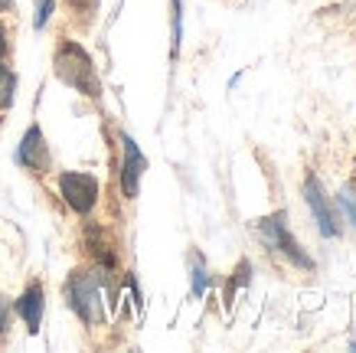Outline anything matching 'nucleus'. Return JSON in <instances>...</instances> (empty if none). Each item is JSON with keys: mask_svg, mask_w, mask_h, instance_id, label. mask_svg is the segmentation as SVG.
Segmentation results:
<instances>
[{"mask_svg": "<svg viewBox=\"0 0 356 353\" xmlns=\"http://www.w3.org/2000/svg\"><path fill=\"white\" fill-rule=\"evenodd\" d=\"M105 268H92V272H76L69 279V304L86 324H102L105 321Z\"/></svg>", "mask_w": 356, "mask_h": 353, "instance_id": "obj_2", "label": "nucleus"}, {"mask_svg": "<svg viewBox=\"0 0 356 353\" xmlns=\"http://www.w3.org/2000/svg\"><path fill=\"white\" fill-rule=\"evenodd\" d=\"M13 92H17V75L3 65V59H0V108L13 105Z\"/></svg>", "mask_w": 356, "mask_h": 353, "instance_id": "obj_9", "label": "nucleus"}, {"mask_svg": "<svg viewBox=\"0 0 356 353\" xmlns=\"http://www.w3.org/2000/svg\"><path fill=\"white\" fill-rule=\"evenodd\" d=\"M59 193H63L65 206H69L72 213L86 216V213H92L98 203V180L92 173L65 171V173H59Z\"/></svg>", "mask_w": 356, "mask_h": 353, "instance_id": "obj_4", "label": "nucleus"}, {"mask_svg": "<svg viewBox=\"0 0 356 353\" xmlns=\"http://www.w3.org/2000/svg\"><path fill=\"white\" fill-rule=\"evenodd\" d=\"M7 314H10V311L0 308V331H7Z\"/></svg>", "mask_w": 356, "mask_h": 353, "instance_id": "obj_16", "label": "nucleus"}, {"mask_svg": "<svg viewBox=\"0 0 356 353\" xmlns=\"http://www.w3.org/2000/svg\"><path fill=\"white\" fill-rule=\"evenodd\" d=\"M206 285H209V279H206V268H203V262L196 258V265H193V295H196V298L206 291Z\"/></svg>", "mask_w": 356, "mask_h": 353, "instance_id": "obj_13", "label": "nucleus"}, {"mask_svg": "<svg viewBox=\"0 0 356 353\" xmlns=\"http://www.w3.org/2000/svg\"><path fill=\"white\" fill-rule=\"evenodd\" d=\"M53 7H56V0H36V17H33V26H36V30H43L46 23H49Z\"/></svg>", "mask_w": 356, "mask_h": 353, "instance_id": "obj_11", "label": "nucleus"}, {"mask_svg": "<svg viewBox=\"0 0 356 353\" xmlns=\"http://www.w3.org/2000/svg\"><path fill=\"white\" fill-rule=\"evenodd\" d=\"M10 7V0H0V10H7Z\"/></svg>", "mask_w": 356, "mask_h": 353, "instance_id": "obj_17", "label": "nucleus"}, {"mask_svg": "<svg viewBox=\"0 0 356 353\" xmlns=\"http://www.w3.org/2000/svg\"><path fill=\"white\" fill-rule=\"evenodd\" d=\"M69 7H72L76 13H82V17H95L98 0H69Z\"/></svg>", "mask_w": 356, "mask_h": 353, "instance_id": "obj_14", "label": "nucleus"}, {"mask_svg": "<svg viewBox=\"0 0 356 353\" xmlns=\"http://www.w3.org/2000/svg\"><path fill=\"white\" fill-rule=\"evenodd\" d=\"M259 239L268 252H278V256H284L291 265L304 268V272H314V258L304 252L301 242L291 235V229H288V216L284 213H275V216H268V219H261L259 223Z\"/></svg>", "mask_w": 356, "mask_h": 353, "instance_id": "obj_3", "label": "nucleus"}, {"mask_svg": "<svg viewBox=\"0 0 356 353\" xmlns=\"http://www.w3.org/2000/svg\"><path fill=\"white\" fill-rule=\"evenodd\" d=\"M121 148H124V161H121V190H124L128 200H134V196H138V183H140V177H144L147 161H144L138 141L131 138V134H121Z\"/></svg>", "mask_w": 356, "mask_h": 353, "instance_id": "obj_7", "label": "nucleus"}, {"mask_svg": "<svg viewBox=\"0 0 356 353\" xmlns=\"http://www.w3.org/2000/svg\"><path fill=\"white\" fill-rule=\"evenodd\" d=\"M53 69L69 88H76V92H82V95H88V98L102 95V82H98L95 63H92V56L79 43L59 46V49H56V59H53Z\"/></svg>", "mask_w": 356, "mask_h": 353, "instance_id": "obj_1", "label": "nucleus"}, {"mask_svg": "<svg viewBox=\"0 0 356 353\" xmlns=\"http://www.w3.org/2000/svg\"><path fill=\"white\" fill-rule=\"evenodd\" d=\"M173 3V56L180 53V36H184V10H180V0H170Z\"/></svg>", "mask_w": 356, "mask_h": 353, "instance_id": "obj_10", "label": "nucleus"}, {"mask_svg": "<svg viewBox=\"0 0 356 353\" xmlns=\"http://www.w3.org/2000/svg\"><path fill=\"white\" fill-rule=\"evenodd\" d=\"M43 288L40 285H30V288L20 295V301H17V314L23 317V324H26V331L30 334H40V324H43Z\"/></svg>", "mask_w": 356, "mask_h": 353, "instance_id": "obj_8", "label": "nucleus"}, {"mask_svg": "<svg viewBox=\"0 0 356 353\" xmlns=\"http://www.w3.org/2000/svg\"><path fill=\"white\" fill-rule=\"evenodd\" d=\"M337 203H340V210H343L346 219H350V223H353V229H356V193L340 190V196H337Z\"/></svg>", "mask_w": 356, "mask_h": 353, "instance_id": "obj_12", "label": "nucleus"}, {"mask_svg": "<svg viewBox=\"0 0 356 353\" xmlns=\"http://www.w3.org/2000/svg\"><path fill=\"white\" fill-rule=\"evenodd\" d=\"M17 164L33 173L49 171V148H46V138H43V131H40V125H30V128H26L20 148H17Z\"/></svg>", "mask_w": 356, "mask_h": 353, "instance_id": "obj_6", "label": "nucleus"}, {"mask_svg": "<svg viewBox=\"0 0 356 353\" xmlns=\"http://www.w3.org/2000/svg\"><path fill=\"white\" fill-rule=\"evenodd\" d=\"M3 53H7V33H3V26H0V59H3Z\"/></svg>", "mask_w": 356, "mask_h": 353, "instance_id": "obj_15", "label": "nucleus"}, {"mask_svg": "<svg viewBox=\"0 0 356 353\" xmlns=\"http://www.w3.org/2000/svg\"><path fill=\"white\" fill-rule=\"evenodd\" d=\"M304 203L311 206L314 223H317L321 235H327V239H334V235L340 233V226H337V213H334V206L327 203V193H324V187H321V180H317L314 173L307 177V180H304Z\"/></svg>", "mask_w": 356, "mask_h": 353, "instance_id": "obj_5", "label": "nucleus"}]
</instances>
